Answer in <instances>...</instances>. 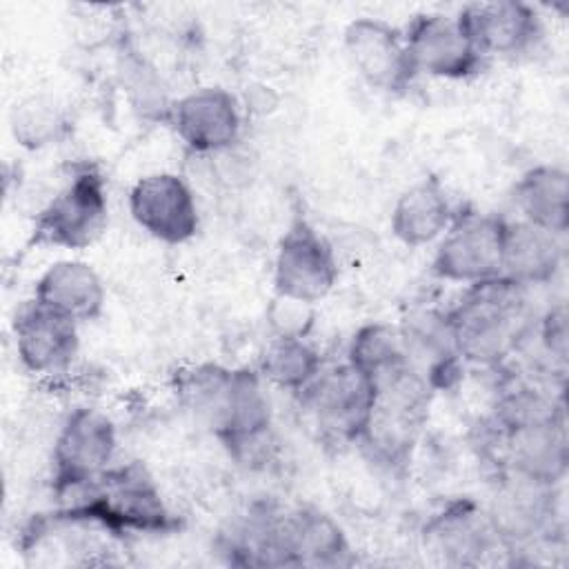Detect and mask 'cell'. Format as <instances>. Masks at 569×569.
I'll return each mask as SVG.
<instances>
[{"label":"cell","mask_w":569,"mask_h":569,"mask_svg":"<svg viewBox=\"0 0 569 569\" xmlns=\"http://www.w3.org/2000/svg\"><path fill=\"white\" fill-rule=\"evenodd\" d=\"M176 391L236 460L267 445L273 407L260 371L204 362L178 371Z\"/></svg>","instance_id":"6da1fadb"},{"label":"cell","mask_w":569,"mask_h":569,"mask_svg":"<svg viewBox=\"0 0 569 569\" xmlns=\"http://www.w3.org/2000/svg\"><path fill=\"white\" fill-rule=\"evenodd\" d=\"M71 498L76 500L49 518L62 525H93L113 536H160L180 527L153 476L138 460L109 467Z\"/></svg>","instance_id":"7a4b0ae2"},{"label":"cell","mask_w":569,"mask_h":569,"mask_svg":"<svg viewBox=\"0 0 569 569\" xmlns=\"http://www.w3.org/2000/svg\"><path fill=\"white\" fill-rule=\"evenodd\" d=\"M525 293L502 276L465 289L445 311L462 362L500 369L520 349L529 329Z\"/></svg>","instance_id":"3957f363"},{"label":"cell","mask_w":569,"mask_h":569,"mask_svg":"<svg viewBox=\"0 0 569 569\" xmlns=\"http://www.w3.org/2000/svg\"><path fill=\"white\" fill-rule=\"evenodd\" d=\"M109 222V198L102 171L78 162L67 182L36 213L29 247L80 251L91 247Z\"/></svg>","instance_id":"277c9868"},{"label":"cell","mask_w":569,"mask_h":569,"mask_svg":"<svg viewBox=\"0 0 569 569\" xmlns=\"http://www.w3.org/2000/svg\"><path fill=\"white\" fill-rule=\"evenodd\" d=\"M296 396L318 436L338 445H358L376 400L371 380L349 360L322 365Z\"/></svg>","instance_id":"5b68a950"},{"label":"cell","mask_w":569,"mask_h":569,"mask_svg":"<svg viewBox=\"0 0 569 569\" xmlns=\"http://www.w3.org/2000/svg\"><path fill=\"white\" fill-rule=\"evenodd\" d=\"M118 453L113 420L93 407H76L60 425L51 449V489L58 498L73 496L100 478Z\"/></svg>","instance_id":"8992f818"},{"label":"cell","mask_w":569,"mask_h":569,"mask_svg":"<svg viewBox=\"0 0 569 569\" xmlns=\"http://www.w3.org/2000/svg\"><path fill=\"white\" fill-rule=\"evenodd\" d=\"M507 218L476 209H458L440 236L431 273L447 282L478 284L500 278Z\"/></svg>","instance_id":"52a82bcc"},{"label":"cell","mask_w":569,"mask_h":569,"mask_svg":"<svg viewBox=\"0 0 569 569\" xmlns=\"http://www.w3.org/2000/svg\"><path fill=\"white\" fill-rule=\"evenodd\" d=\"M336 280L338 260L331 244L307 218L296 216L276 247V296L316 305L331 293Z\"/></svg>","instance_id":"ba28073f"},{"label":"cell","mask_w":569,"mask_h":569,"mask_svg":"<svg viewBox=\"0 0 569 569\" xmlns=\"http://www.w3.org/2000/svg\"><path fill=\"white\" fill-rule=\"evenodd\" d=\"M416 73L442 80H469L485 71L487 58L478 51L458 13H418L402 29Z\"/></svg>","instance_id":"9c48e42d"},{"label":"cell","mask_w":569,"mask_h":569,"mask_svg":"<svg viewBox=\"0 0 569 569\" xmlns=\"http://www.w3.org/2000/svg\"><path fill=\"white\" fill-rule=\"evenodd\" d=\"M342 49L351 69L385 93H405L418 78L402 29L380 18H356L345 27Z\"/></svg>","instance_id":"30bf717a"},{"label":"cell","mask_w":569,"mask_h":569,"mask_svg":"<svg viewBox=\"0 0 569 569\" xmlns=\"http://www.w3.org/2000/svg\"><path fill=\"white\" fill-rule=\"evenodd\" d=\"M129 213L142 231L164 244H184L200 227L193 189L173 171L138 178L129 189Z\"/></svg>","instance_id":"8fae6325"},{"label":"cell","mask_w":569,"mask_h":569,"mask_svg":"<svg viewBox=\"0 0 569 569\" xmlns=\"http://www.w3.org/2000/svg\"><path fill=\"white\" fill-rule=\"evenodd\" d=\"M422 549L447 567H476L502 547L487 509L471 498L449 500L420 531Z\"/></svg>","instance_id":"7c38bea8"},{"label":"cell","mask_w":569,"mask_h":569,"mask_svg":"<svg viewBox=\"0 0 569 569\" xmlns=\"http://www.w3.org/2000/svg\"><path fill=\"white\" fill-rule=\"evenodd\" d=\"M556 489L498 469L496 487L485 509L507 551L551 536Z\"/></svg>","instance_id":"4fadbf2b"},{"label":"cell","mask_w":569,"mask_h":569,"mask_svg":"<svg viewBox=\"0 0 569 569\" xmlns=\"http://www.w3.org/2000/svg\"><path fill=\"white\" fill-rule=\"evenodd\" d=\"M78 325L33 298L22 302L11 320L20 365L33 376H60L69 371L80 353Z\"/></svg>","instance_id":"5bb4252c"},{"label":"cell","mask_w":569,"mask_h":569,"mask_svg":"<svg viewBox=\"0 0 569 569\" xmlns=\"http://www.w3.org/2000/svg\"><path fill=\"white\" fill-rule=\"evenodd\" d=\"M167 122L191 153H220L242 133L238 98L224 87H198L173 100Z\"/></svg>","instance_id":"9a60e30c"},{"label":"cell","mask_w":569,"mask_h":569,"mask_svg":"<svg viewBox=\"0 0 569 569\" xmlns=\"http://www.w3.org/2000/svg\"><path fill=\"white\" fill-rule=\"evenodd\" d=\"M280 567H345L353 562L347 533L327 511L298 505L278 511Z\"/></svg>","instance_id":"2e32d148"},{"label":"cell","mask_w":569,"mask_h":569,"mask_svg":"<svg viewBox=\"0 0 569 569\" xmlns=\"http://www.w3.org/2000/svg\"><path fill=\"white\" fill-rule=\"evenodd\" d=\"M458 18L487 60L527 53L542 38L538 11L520 0L471 2L458 11Z\"/></svg>","instance_id":"e0dca14e"},{"label":"cell","mask_w":569,"mask_h":569,"mask_svg":"<svg viewBox=\"0 0 569 569\" xmlns=\"http://www.w3.org/2000/svg\"><path fill=\"white\" fill-rule=\"evenodd\" d=\"M398 327L409 362L422 373L433 391H445L460 380L465 362L458 353L445 311L416 309Z\"/></svg>","instance_id":"ac0fdd59"},{"label":"cell","mask_w":569,"mask_h":569,"mask_svg":"<svg viewBox=\"0 0 569 569\" xmlns=\"http://www.w3.org/2000/svg\"><path fill=\"white\" fill-rule=\"evenodd\" d=\"M33 300L76 322H91L104 311L107 289L89 262L64 258L40 273L33 284Z\"/></svg>","instance_id":"d6986e66"},{"label":"cell","mask_w":569,"mask_h":569,"mask_svg":"<svg viewBox=\"0 0 569 569\" xmlns=\"http://www.w3.org/2000/svg\"><path fill=\"white\" fill-rule=\"evenodd\" d=\"M456 211L458 209L453 207L440 178H420L418 182L409 184L393 202L389 218L391 233L405 247H427L440 240V236L449 229Z\"/></svg>","instance_id":"ffe728a7"},{"label":"cell","mask_w":569,"mask_h":569,"mask_svg":"<svg viewBox=\"0 0 569 569\" xmlns=\"http://www.w3.org/2000/svg\"><path fill=\"white\" fill-rule=\"evenodd\" d=\"M565 262L562 236L525 220H507L502 278L522 289L542 287L556 280Z\"/></svg>","instance_id":"44dd1931"},{"label":"cell","mask_w":569,"mask_h":569,"mask_svg":"<svg viewBox=\"0 0 569 569\" xmlns=\"http://www.w3.org/2000/svg\"><path fill=\"white\" fill-rule=\"evenodd\" d=\"M513 202L520 220L542 227L556 236L569 229V173L562 164L545 162L527 169L516 187Z\"/></svg>","instance_id":"7402d4cb"},{"label":"cell","mask_w":569,"mask_h":569,"mask_svg":"<svg viewBox=\"0 0 569 569\" xmlns=\"http://www.w3.org/2000/svg\"><path fill=\"white\" fill-rule=\"evenodd\" d=\"M322 358L318 349L307 340L298 336H273L262 356H260V376L264 382L300 393L322 369Z\"/></svg>","instance_id":"603a6c76"},{"label":"cell","mask_w":569,"mask_h":569,"mask_svg":"<svg viewBox=\"0 0 569 569\" xmlns=\"http://www.w3.org/2000/svg\"><path fill=\"white\" fill-rule=\"evenodd\" d=\"M347 360L369 380L409 362L400 327L380 320L358 327L349 340Z\"/></svg>","instance_id":"cb8c5ba5"},{"label":"cell","mask_w":569,"mask_h":569,"mask_svg":"<svg viewBox=\"0 0 569 569\" xmlns=\"http://www.w3.org/2000/svg\"><path fill=\"white\" fill-rule=\"evenodd\" d=\"M118 76L129 100L144 118L167 122L173 100L167 98L158 69L140 51L124 47L118 53Z\"/></svg>","instance_id":"d4e9b609"},{"label":"cell","mask_w":569,"mask_h":569,"mask_svg":"<svg viewBox=\"0 0 569 569\" xmlns=\"http://www.w3.org/2000/svg\"><path fill=\"white\" fill-rule=\"evenodd\" d=\"M16 140L27 149H42L64 131L62 109L47 96H31L16 104L11 116Z\"/></svg>","instance_id":"484cf974"},{"label":"cell","mask_w":569,"mask_h":569,"mask_svg":"<svg viewBox=\"0 0 569 569\" xmlns=\"http://www.w3.org/2000/svg\"><path fill=\"white\" fill-rule=\"evenodd\" d=\"M567 307L565 302H558L540 316L538 338L542 351L549 358V365L558 367L560 371H565L567 365Z\"/></svg>","instance_id":"4316f807"},{"label":"cell","mask_w":569,"mask_h":569,"mask_svg":"<svg viewBox=\"0 0 569 569\" xmlns=\"http://www.w3.org/2000/svg\"><path fill=\"white\" fill-rule=\"evenodd\" d=\"M313 305L289 300L276 296L269 307V325L273 336H298L307 338L309 329L313 327Z\"/></svg>","instance_id":"83f0119b"}]
</instances>
